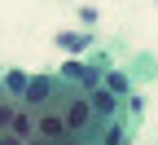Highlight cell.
Here are the masks:
<instances>
[{
	"mask_svg": "<svg viewBox=\"0 0 158 145\" xmlns=\"http://www.w3.org/2000/svg\"><path fill=\"white\" fill-rule=\"evenodd\" d=\"M57 114H62L66 132H75V136H92V132H97V119H92V110H88V97H84V92H75Z\"/></svg>",
	"mask_w": 158,
	"mask_h": 145,
	"instance_id": "obj_1",
	"label": "cell"
},
{
	"mask_svg": "<svg viewBox=\"0 0 158 145\" xmlns=\"http://www.w3.org/2000/svg\"><path fill=\"white\" fill-rule=\"evenodd\" d=\"M88 97V110H92V119H97V128H101V123H110V119H118V97L110 92V88H88L84 92Z\"/></svg>",
	"mask_w": 158,
	"mask_h": 145,
	"instance_id": "obj_2",
	"label": "cell"
},
{
	"mask_svg": "<svg viewBox=\"0 0 158 145\" xmlns=\"http://www.w3.org/2000/svg\"><path fill=\"white\" fill-rule=\"evenodd\" d=\"M57 79H62V84H75V92H88V88H97V84H101V70L84 66V62H66Z\"/></svg>",
	"mask_w": 158,
	"mask_h": 145,
	"instance_id": "obj_3",
	"label": "cell"
},
{
	"mask_svg": "<svg viewBox=\"0 0 158 145\" xmlns=\"http://www.w3.org/2000/svg\"><path fill=\"white\" fill-rule=\"evenodd\" d=\"M35 114H40V128H44V141L66 136V123H62V119H53V110H35Z\"/></svg>",
	"mask_w": 158,
	"mask_h": 145,
	"instance_id": "obj_4",
	"label": "cell"
},
{
	"mask_svg": "<svg viewBox=\"0 0 158 145\" xmlns=\"http://www.w3.org/2000/svg\"><path fill=\"white\" fill-rule=\"evenodd\" d=\"M101 88H110L114 97H127V75H118V70H106V75H101Z\"/></svg>",
	"mask_w": 158,
	"mask_h": 145,
	"instance_id": "obj_5",
	"label": "cell"
},
{
	"mask_svg": "<svg viewBox=\"0 0 158 145\" xmlns=\"http://www.w3.org/2000/svg\"><path fill=\"white\" fill-rule=\"evenodd\" d=\"M0 88H5V92H13V97H22V88H27V75H22V70H9L5 79H0Z\"/></svg>",
	"mask_w": 158,
	"mask_h": 145,
	"instance_id": "obj_6",
	"label": "cell"
},
{
	"mask_svg": "<svg viewBox=\"0 0 158 145\" xmlns=\"http://www.w3.org/2000/svg\"><path fill=\"white\" fill-rule=\"evenodd\" d=\"M101 128H106V145H123V141H127V128H123V123H118V119L101 123Z\"/></svg>",
	"mask_w": 158,
	"mask_h": 145,
	"instance_id": "obj_7",
	"label": "cell"
},
{
	"mask_svg": "<svg viewBox=\"0 0 158 145\" xmlns=\"http://www.w3.org/2000/svg\"><path fill=\"white\" fill-rule=\"evenodd\" d=\"M0 145H22V136H18V132H9V128H5V132H0Z\"/></svg>",
	"mask_w": 158,
	"mask_h": 145,
	"instance_id": "obj_8",
	"label": "cell"
},
{
	"mask_svg": "<svg viewBox=\"0 0 158 145\" xmlns=\"http://www.w3.org/2000/svg\"><path fill=\"white\" fill-rule=\"evenodd\" d=\"M9 119H13V106H0V132L9 128Z\"/></svg>",
	"mask_w": 158,
	"mask_h": 145,
	"instance_id": "obj_9",
	"label": "cell"
},
{
	"mask_svg": "<svg viewBox=\"0 0 158 145\" xmlns=\"http://www.w3.org/2000/svg\"><path fill=\"white\" fill-rule=\"evenodd\" d=\"M57 145H88V136H57Z\"/></svg>",
	"mask_w": 158,
	"mask_h": 145,
	"instance_id": "obj_10",
	"label": "cell"
},
{
	"mask_svg": "<svg viewBox=\"0 0 158 145\" xmlns=\"http://www.w3.org/2000/svg\"><path fill=\"white\" fill-rule=\"evenodd\" d=\"M22 145H57V141H22Z\"/></svg>",
	"mask_w": 158,
	"mask_h": 145,
	"instance_id": "obj_11",
	"label": "cell"
}]
</instances>
